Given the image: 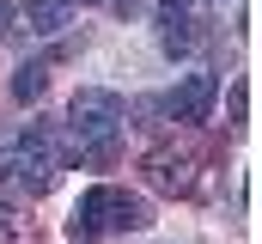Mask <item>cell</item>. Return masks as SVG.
I'll return each instance as SVG.
<instances>
[{
  "label": "cell",
  "instance_id": "cell-1",
  "mask_svg": "<svg viewBox=\"0 0 262 244\" xmlns=\"http://www.w3.org/2000/svg\"><path fill=\"white\" fill-rule=\"evenodd\" d=\"M134 226H146V201L116 189V183H92L73 201V220H67L73 238H104V232H134Z\"/></svg>",
  "mask_w": 262,
  "mask_h": 244
},
{
  "label": "cell",
  "instance_id": "cell-2",
  "mask_svg": "<svg viewBox=\"0 0 262 244\" xmlns=\"http://www.w3.org/2000/svg\"><path fill=\"white\" fill-rule=\"evenodd\" d=\"M128 116V104H122V92H104V86H79L73 92V104H67V134L79 140V147H92V140H110L116 128Z\"/></svg>",
  "mask_w": 262,
  "mask_h": 244
},
{
  "label": "cell",
  "instance_id": "cell-3",
  "mask_svg": "<svg viewBox=\"0 0 262 244\" xmlns=\"http://www.w3.org/2000/svg\"><path fill=\"white\" fill-rule=\"evenodd\" d=\"M213 98H220V79L213 73H183L177 92L165 98V116L171 122H207L213 116Z\"/></svg>",
  "mask_w": 262,
  "mask_h": 244
},
{
  "label": "cell",
  "instance_id": "cell-4",
  "mask_svg": "<svg viewBox=\"0 0 262 244\" xmlns=\"http://www.w3.org/2000/svg\"><path fill=\"white\" fill-rule=\"evenodd\" d=\"M146 183L165 189V195H189L195 189V153H177V147L146 153Z\"/></svg>",
  "mask_w": 262,
  "mask_h": 244
},
{
  "label": "cell",
  "instance_id": "cell-5",
  "mask_svg": "<svg viewBox=\"0 0 262 244\" xmlns=\"http://www.w3.org/2000/svg\"><path fill=\"white\" fill-rule=\"evenodd\" d=\"M25 25H31V37H61L67 25H73V0H31L25 6Z\"/></svg>",
  "mask_w": 262,
  "mask_h": 244
},
{
  "label": "cell",
  "instance_id": "cell-6",
  "mask_svg": "<svg viewBox=\"0 0 262 244\" xmlns=\"http://www.w3.org/2000/svg\"><path fill=\"white\" fill-rule=\"evenodd\" d=\"M43 86H49V61H25V67L12 73V98H18V104H37Z\"/></svg>",
  "mask_w": 262,
  "mask_h": 244
},
{
  "label": "cell",
  "instance_id": "cell-7",
  "mask_svg": "<svg viewBox=\"0 0 262 244\" xmlns=\"http://www.w3.org/2000/svg\"><path fill=\"white\" fill-rule=\"evenodd\" d=\"M159 43H165V55H183V49L195 43L189 18H183V12H165V18H159Z\"/></svg>",
  "mask_w": 262,
  "mask_h": 244
},
{
  "label": "cell",
  "instance_id": "cell-8",
  "mask_svg": "<svg viewBox=\"0 0 262 244\" xmlns=\"http://www.w3.org/2000/svg\"><path fill=\"white\" fill-rule=\"evenodd\" d=\"M12 25H18V12H12V6H6V0H0V37H6V31H12Z\"/></svg>",
  "mask_w": 262,
  "mask_h": 244
},
{
  "label": "cell",
  "instance_id": "cell-9",
  "mask_svg": "<svg viewBox=\"0 0 262 244\" xmlns=\"http://www.w3.org/2000/svg\"><path fill=\"white\" fill-rule=\"evenodd\" d=\"M159 6H165V12H183V6H189V0H159Z\"/></svg>",
  "mask_w": 262,
  "mask_h": 244
}]
</instances>
